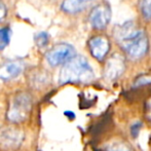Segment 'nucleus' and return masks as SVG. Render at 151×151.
<instances>
[{
	"mask_svg": "<svg viewBox=\"0 0 151 151\" xmlns=\"http://www.w3.org/2000/svg\"><path fill=\"white\" fill-rule=\"evenodd\" d=\"M115 38L127 57L132 60L143 58L149 48L148 36L133 22H127L116 28Z\"/></svg>",
	"mask_w": 151,
	"mask_h": 151,
	"instance_id": "1",
	"label": "nucleus"
},
{
	"mask_svg": "<svg viewBox=\"0 0 151 151\" xmlns=\"http://www.w3.org/2000/svg\"><path fill=\"white\" fill-rule=\"evenodd\" d=\"M95 78L93 70L84 57L75 56L62 67L59 75L60 84L88 83Z\"/></svg>",
	"mask_w": 151,
	"mask_h": 151,
	"instance_id": "2",
	"label": "nucleus"
},
{
	"mask_svg": "<svg viewBox=\"0 0 151 151\" xmlns=\"http://www.w3.org/2000/svg\"><path fill=\"white\" fill-rule=\"evenodd\" d=\"M32 111V99L26 93H18L10 100L6 118L12 123H21L27 120Z\"/></svg>",
	"mask_w": 151,
	"mask_h": 151,
	"instance_id": "3",
	"label": "nucleus"
},
{
	"mask_svg": "<svg viewBox=\"0 0 151 151\" xmlns=\"http://www.w3.org/2000/svg\"><path fill=\"white\" fill-rule=\"evenodd\" d=\"M75 56L76 50L71 44L58 43L46 52L45 59L52 67H57L60 65H65Z\"/></svg>",
	"mask_w": 151,
	"mask_h": 151,
	"instance_id": "4",
	"label": "nucleus"
},
{
	"mask_svg": "<svg viewBox=\"0 0 151 151\" xmlns=\"http://www.w3.org/2000/svg\"><path fill=\"white\" fill-rule=\"evenodd\" d=\"M111 20V7L107 2L98 4L91 9L88 21L91 26L96 30H103Z\"/></svg>",
	"mask_w": 151,
	"mask_h": 151,
	"instance_id": "5",
	"label": "nucleus"
},
{
	"mask_svg": "<svg viewBox=\"0 0 151 151\" xmlns=\"http://www.w3.org/2000/svg\"><path fill=\"white\" fill-rule=\"evenodd\" d=\"M24 140V133L12 127L0 129V148L3 150L17 149Z\"/></svg>",
	"mask_w": 151,
	"mask_h": 151,
	"instance_id": "6",
	"label": "nucleus"
},
{
	"mask_svg": "<svg viewBox=\"0 0 151 151\" xmlns=\"http://www.w3.org/2000/svg\"><path fill=\"white\" fill-rule=\"evenodd\" d=\"M125 70V62L122 56L114 54L109 58L105 66L104 76L108 81H113L119 78Z\"/></svg>",
	"mask_w": 151,
	"mask_h": 151,
	"instance_id": "7",
	"label": "nucleus"
},
{
	"mask_svg": "<svg viewBox=\"0 0 151 151\" xmlns=\"http://www.w3.org/2000/svg\"><path fill=\"white\" fill-rule=\"evenodd\" d=\"M88 48L91 55L98 61H103L107 57L110 50V41L107 36L97 35L93 36L88 41Z\"/></svg>",
	"mask_w": 151,
	"mask_h": 151,
	"instance_id": "8",
	"label": "nucleus"
},
{
	"mask_svg": "<svg viewBox=\"0 0 151 151\" xmlns=\"http://www.w3.org/2000/svg\"><path fill=\"white\" fill-rule=\"evenodd\" d=\"M24 68L25 64L20 60L5 62L0 66V79L5 81L14 79L24 71Z\"/></svg>",
	"mask_w": 151,
	"mask_h": 151,
	"instance_id": "9",
	"label": "nucleus"
},
{
	"mask_svg": "<svg viewBox=\"0 0 151 151\" xmlns=\"http://www.w3.org/2000/svg\"><path fill=\"white\" fill-rule=\"evenodd\" d=\"M95 0H63L61 8L66 14H75L83 12Z\"/></svg>",
	"mask_w": 151,
	"mask_h": 151,
	"instance_id": "10",
	"label": "nucleus"
},
{
	"mask_svg": "<svg viewBox=\"0 0 151 151\" xmlns=\"http://www.w3.org/2000/svg\"><path fill=\"white\" fill-rule=\"evenodd\" d=\"M10 35L12 32L9 28L7 27L0 28V50H3L8 45L10 41Z\"/></svg>",
	"mask_w": 151,
	"mask_h": 151,
	"instance_id": "11",
	"label": "nucleus"
},
{
	"mask_svg": "<svg viewBox=\"0 0 151 151\" xmlns=\"http://www.w3.org/2000/svg\"><path fill=\"white\" fill-rule=\"evenodd\" d=\"M140 10L144 19L151 20V0H141L140 3Z\"/></svg>",
	"mask_w": 151,
	"mask_h": 151,
	"instance_id": "12",
	"label": "nucleus"
},
{
	"mask_svg": "<svg viewBox=\"0 0 151 151\" xmlns=\"http://www.w3.org/2000/svg\"><path fill=\"white\" fill-rule=\"evenodd\" d=\"M35 42L37 44V46H39L40 48L45 47L50 42V36L46 32H40L37 33L35 36Z\"/></svg>",
	"mask_w": 151,
	"mask_h": 151,
	"instance_id": "13",
	"label": "nucleus"
},
{
	"mask_svg": "<svg viewBox=\"0 0 151 151\" xmlns=\"http://www.w3.org/2000/svg\"><path fill=\"white\" fill-rule=\"evenodd\" d=\"M151 83V76H141L135 81V86H146V84Z\"/></svg>",
	"mask_w": 151,
	"mask_h": 151,
	"instance_id": "14",
	"label": "nucleus"
},
{
	"mask_svg": "<svg viewBox=\"0 0 151 151\" xmlns=\"http://www.w3.org/2000/svg\"><path fill=\"white\" fill-rule=\"evenodd\" d=\"M110 151H131L129 147L127 145V144H122L121 142H118V146L116 145V143H114L113 145L110 147Z\"/></svg>",
	"mask_w": 151,
	"mask_h": 151,
	"instance_id": "15",
	"label": "nucleus"
},
{
	"mask_svg": "<svg viewBox=\"0 0 151 151\" xmlns=\"http://www.w3.org/2000/svg\"><path fill=\"white\" fill-rule=\"evenodd\" d=\"M142 127V123L141 122H136L132 125V129H131V133H132V136L134 138H136L138 135H139V132Z\"/></svg>",
	"mask_w": 151,
	"mask_h": 151,
	"instance_id": "16",
	"label": "nucleus"
},
{
	"mask_svg": "<svg viewBox=\"0 0 151 151\" xmlns=\"http://www.w3.org/2000/svg\"><path fill=\"white\" fill-rule=\"evenodd\" d=\"M7 16V7H6L5 3L2 0H0V22L5 19Z\"/></svg>",
	"mask_w": 151,
	"mask_h": 151,
	"instance_id": "17",
	"label": "nucleus"
},
{
	"mask_svg": "<svg viewBox=\"0 0 151 151\" xmlns=\"http://www.w3.org/2000/svg\"><path fill=\"white\" fill-rule=\"evenodd\" d=\"M147 116H148V118L151 120V99L148 101V103H147Z\"/></svg>",
	"mask_w": 151,
	"mask_h": 151,
	"instance_id": "18",
	"label": "nucleus"
},
{
	"mask_svg": "<svg viewBox=\"0 0 151 151\" xmlns=\"http://www.w3.org/2000/svg\"><path fill=\"white\" fill-rule=\"evenodd\" d=\"M64 114H65L66 116H68L70 119H73V118L75 117V114H74L73 112H71V111H65V112H64Z\"/></svg>",
	"mask_w": 151,
	"mask_h": 151,
	"instance_id": "19",
	"label": "nucleus"
}]
</instances>
